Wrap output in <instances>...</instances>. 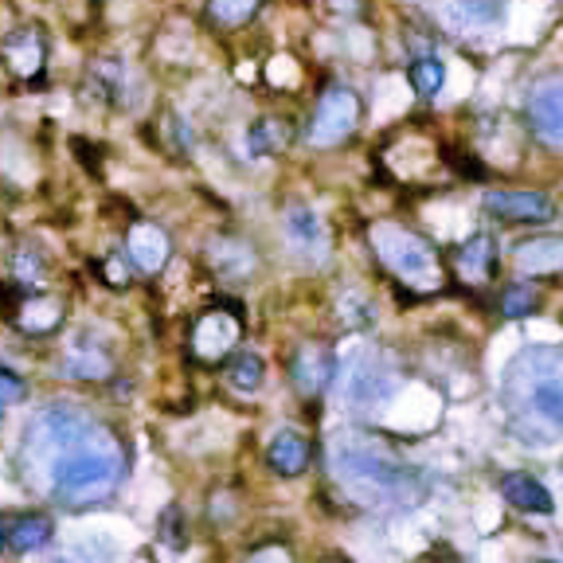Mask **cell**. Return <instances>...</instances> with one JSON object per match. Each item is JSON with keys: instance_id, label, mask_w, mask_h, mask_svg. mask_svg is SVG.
Here are the masks:
<instances>
[{"instance_id": "24", "label": "cell", "mask_w": 563, "mask_h": 563, "mask_svg": "<svg viewBox=\"0 0 563 563\" xmlns=\"http://www.w3.org/2000/svg\"><path fill=\"white\" fill-rule=\"evenodd\" d=\"M286 142H290L286 122H274V117H262L259 125H250V134H247V149L255 153V157H270V153L286 149Z\"/></svg>"}, {"instance_id": "9", "label": "cell", "mask_w": 563, "mask_h": 563, "mask_svg": "<svg viewBox=\"0 0 563 563\" xmlns=\"http://www.w3.org/2000/svg\"><path fill=\"white\" fill-rule=\"evenodd\" d=\"M485 212L505 224H548L555 215V204L532 188H500L485 196Z\"/></svg>"}, {"instance_id": "12", "label": "cell", "mask_w": 563, "mask_h": 563, "mask_svg": "<svg viewBox=\"0 0 563 563\" xmlns=\"http://www.w3.org/2000/svg\"><path fill=\"white\" fill-rule=\"evenodd\" d=\"M290 375H294V387L313 399V395H322L325 387L333 384V375H337V357H333L329 345H302L294 352V364H290Z\"/></svg>"}, {"instance_id": "14", "label": "cell", "mask_w": 563, "mask_h": 563, "mask_svg": "<svg viewBox=\"0 0 563 563\" xmlns=\"http://www.w3.org/2000/svg\"><path fill=\"white\" fill-rule=\"evenodd\" d=\"M286 232H290V243H294L302 255H309V259H325L329 235H325L322 215L313 212V207H302V204L290 207V212H286Z\"/></svg>"}, {"instance_id": "6", "label": "cell", "mask_w": 563, "mask_h": 563, "mask_svg": "<svg viewBox=\"0 0 563 563\" xmlns=\"http://www.w3.org/2000/svg\"><path fill=\"white\" fill-rule=\"evenodd\" d=\"M399 387V372L384 352H364L349 364L345 380H340V403H349L352 412H372L380 403H387Z\"/></svg>"}, {"instance_id": "32", "label": "cell", "mask_w": 563, "mask_h": 563, "mask_svg": "<svg viewBox=\"0 0 563 563\" xmlns=\"http://www.w3.org/2000/svg\"><path fill=\"white\" fill-rule=\"evenodd\" d=\"M4 548H9V525L0 520V552H4Z\"/></svg>"}, {"instance_id": "8", "label": "cell", "mask_w": 563, "mask_h": 563, "mask_svg": "<svg viewBox=\"0 0 563 563\" xmlns=\"http://www.w3.org/2000/svg\"><path fill=\"white\" fill-rule=\"evenodd\" d=\"M525 114L540 142L563 149V75H548V79L532 82L525 99Z\"/></svg>"}, {"instance_id": "29", "label": "cell", "mask_w": 563, "mask_h": 563, "mask_svg": "<svg viewBox=\"0 0 563 563\" xmlns=\"http://www.w3.org/2000/svg\"><path fill=\"white\" fill-rule=\"evenodd\" d=\"M40 274H44V262H40L36 255H27V250H20V255H16V282H24V286H36Z\"/></svg>"}, {"instance_id": "11", "label": "cell", "mask_w": 563, "mask_h": 563, "mask_svg": "<svg viewBox=\"0 0 563 563\" xmlns=\"http://www.w3.org/2000/svg\"><path fill=\"white\" fill-rule=\"evenodd\" d=\"M172 255V243L165 235V227H157L153 219H134L130 232H125V259L134 262L142 274H157L165 270Z\"/></svg>"}, {"instance_id": "27", "label": "cell", "mask_w": 563, "mask_h": 563, "mask_svg": "<svg viewBox=\"0 0 563 563\" xmlns=\"http://www.w3.org/2000/svg\"><path fill=\"white\" fill-rule=\"evenodd\" d=\"M27 395V384L20 380L12 368L0 364V412H9V407H16L20 399Z\"/></svg>"}, {"instance_id": "3", "label": "cell", "mask_w": 563, "mask_h": 563, "mask_svg": "<svg viewBox=\"0 0 563 563\" xmlns=\"http://www.w3.org/2000/svg\"><path fill=\"white\" fill-rule=\"evenodd\" d=\"M333 474L364 505H415L423 497L419 474L375 435H340L333 442Z\"/></svg>"}, {"instance_id": "28", "label": "cell", "mask_w": 563, "mask_h": 563, "mask_svg": "<svg viewBox=\"0 0 563 563\" xmlns=\"http://www.w3.org/2000/svg\"><path fill=\"white\" fill-rule=\"evenodd\" d=\"M99 274L117 290L130 286V267H125V255H106V259L99 262Z\"/></svg>"}, {"instance_id": "18", "label": "cell", "mask_w": 563, "mask_h": 563, "mask_svg": "<svg viewBox=\"0 0 563 563\" xmlns=\"http://www.w3.org/2000/svg\"><path fill=\"white\" fill-rule=\"evenodd\" d=\"M52 537H55V525H52V517H44V513H27V517H20L9 525V548L16 555L40 552Z\"/></svg>"}, {"instance_id": "25", "label": "cell", "mask_w": 563, "mask_h": 563, "mask_svg": "<svg viewBox=\"0 0 563 563\" xmlns=\"http://www.w3.org/2000/svg\"><path fill=\"white\" fill-rule=\"evenodd\" d=\"M537 305H540L537 294H532L528 286H509L505 294H500V313H505V317H528Z\"/></svg>"}, {"instance_id": "1", "label": "cell", "mask_w": 563, "mask_h": 563, "mask_svg": "<svg viewBox=\"0 0 563 563\" xmlns=\"http://www.w3.org/2000/svg\"><path fill=\"white\" fill-rule=\"evenodd\" d=\"M24 454L27 474L71 509L110 500L125 477V447L117 435L71 403H55L27 427Z\"/></svg>"}, {"instance_id": "15", "label": "cell", "mask_w": 563, "mask_h": 563, "mask_svg": "<svg viewBox=\"0 0 563 563\" xmlns=\"http://www.w3.org/2000/svg\"><path fill=\"white\" fill-rule=\"evenodd\" d=\"M114 360L102 345H90V340L75 337V345L63 352V372L71 375V380H106Z\"/></svg>"}, {"instance_id": "5", "label": "cell", "mask_w": 563, "mask_h": 563, "mask_svg": "<svg viewBox=\"0 0 563 563\" xmlns=\"http://www.w3.org/2000/svg\"><path fill=\"white\" fill-rule=\"evenodd\" d=\"M243 337V317L235 305H207L188 325V352L200 364H219L235 357V345Z\"/></svg>"}, {"instance_id": "33", "label": "cell", "mask_w": 563, "mask_h": 563, "mask_svg": "<svg viewBox=\"0 0 563 563\" xmlns=\"http://www.w3.org/2000/svg\"><path fill=\"white\" fill-rule=\"evenodd\" d=\"M419 563H447V560H438V555H427V560H419Z\"/></svg>"}, {"instance_id": "26", "label": "cell", "mask_w": 563, "mask_h": 563, "mask_svg": "<svg viewBox=\"0 0 563 563\" xmlns=\"http://www.w3.org/2000/svg\"><path fill=\"white\" fill-rule=\"evenodd\" d=\"M161 540L169 548H184L188 544V525H184V513H180V505H169L161 517Z\"/></svg>"}, {"instance_id": "22", "label": "cell", "mask_w": 563, "mask_h": 563, "mask_svg": "<svg viewBox=\"0 0 563 563\" xmlns=\"http://www.w3.org/2000/svg\"><path fill=\"white\" fill-rule=\"evenodd\" d=\"M407 79H412L419 99H435L438 90H442V82H447V63L438 59V55H419V59L407 67Z\"/></svg>"}, {"instance_id": "30", "label": "cell", "mask_w": 563, "mask_h": 563, "mask_svg": "<svg viewBox=\"0 0 563 563\" xmlns=\"http://www.w3.org/2000/svg\"><path fill=\"white\" fill-rule=\"evenodd\" d=\"M20 302H24V294H20L16 282H0V317H16L20 313Z\"/></svg>"}, {"instance_id": "31", "label": "cell", "mask_w": 563, "mask_h": 563, "mask_svg": "<svg viewBox=\"0 0 563 563\" xmlns=\"http://www.w3.org/2000/svg\"><path fill=\"white\" fill-rule=\"evenodd\" d=\"M247 563H294V555L282 544H267V548H259V552H250Z\"/></svg>"}, {"instance_id": "13", "label": "cell", "mask_w": 563, "mask_h": 563, "mask_svg": "<svg viewBox=\"0 0 563 563\" xmlns=\"http://www.w3.org/2000/svg\"><path fill=\"white\" fill-rule=\"evenodd\" d=\"M309 458H313L309 438L297 435V430H278V435L270 438V447H267V465L274 470L278 477L305 474V470H309Z\"/></svg>"}, {"instance_id": "19", "label": "cell", "mask_w": 563, "mask_h": 563, "mask_svg": "<svg viewBox=\"0 0 563 563\" xmlns=\"http://www.w3.org/2000/svg\"><path fill=\"white\" fill-rule=\"evenodd\" d=\"M500 493H505V500L517 505V509H528V513H552L555 509L552 493H548L537 477H528V474H509L505 482H500Z\"/></svg>"}, {"instance_id": "2", "label": "cell", "mask_w": 563, "mask_h": 563, "mask_svg": "<svg viewBox=\"0 0 563 563\" xmlns=\"http://www.w3.org/2000/svg\"><path fill=\"white\" fill-rule=\"evenodd\" d=\"M500 403L520 442L548 447L563 438V349L528 345L513 357L500 380Z\"/></svg>"}, {"instance_id": "21", "label": "cell", "mask_w": 563, "mask_h": 563, "mask_svg": "<svg viewBox=\"0 0 563 563\" xmlns=\"http://www.w3.org/2000/svg\"><path fill=\"white\" fill-rule=\"evenodd\" d=\"M262 380H267V364H262L259 352H235V357L227 360V384L239 395L259 392Z\"/></svg>"}, {"instance_id": "10", "label": "cell", "mask_w": 563, "mask_h": 563, "mask_svg": "<svg viewBox=\"0 0 563 563\" xmlns=\"http://www.w3.org/2000/svg\"><path fill=\"white\" fill-rule=\"evenodd\" d=\"M0 63L9 67L16 79H40L47 63V40L40 27H16L0 40Z\"/></svg>"}, {"instance_id": "17", "label": "cell", "mask_w": 563, "mask_h": 563, "mask_svg": "<svg viewBox=\"0 0 563 563\" xmlns=\"http://www.w3.org/2000/svg\"><path fill=\"white\" fill-rule=\"evenodd\" d=\"M513 259H517L520 274H555V270H563V239L520 243Z\"/></svg>"}, {"instance_id": "4", "label": "cell", "mask_w": 563, "mask_h": 563, "mask_svg": "<svg viewBox=\"0 0 563 563\" xmlns=\"http://www.w3.org/2000/svg\"><path fill=\"white\" fill-rule=\"evenodd\" d=\"M372 250L399 282H407L415 290H435L438 278H442L435 247L419 232H412V227L392 224V219L372 224Z\"/></svg>"}, {"instance_id": "20", "label": "cell", "mask_w": 563, "mask_h": 563, "mask_svg": "<svg viewBox=\"0 0 563 563\" xmlns=\"http://www.w3.org/2000/svg\"><path fill=\"white\" fill-rule=\"evenodd\" d=\"M12 322L20 325L24 333H52L55 325L63 322V305L55 302V297H24L20 302V313L12 317Z\"/></svg>"}, {"instance_id": "23", "label": "cell", "mask_w": 563, "mask_h": 563, "mask_svg": "<svg viewBox=\"0 0 563 563\" xmlns=\"http://www.w3.org/2000/svg\"><path fill=\"white\" fill-rule=\"evenodd\" d=\"M262 0H207V20H212L215 27H243L250 24V20L259 16Z\"/></svg>"}, {"instance_id": "7", "label": "cell", "mask_w": 563, "mask_h": 563, "mask_svg": "<svg viewBox=\"0 0 563 563\" xmlns=\"http://www.w3.org/2000/svg\"><path fill=\"white\" fill-rule=\"evenodd\" d=\"M360 99L357 90L349 87H329L317 99V106H313V117H309V130H305V137H309V145H317V149H333V145L349 142L352 130L360 125Z\"/></svg>"}, {"instance_id": "16", "label": "cell", "mask_w": 563, "mask_h": 563, "mask_svg": "<svg viewBox=\"0 0 563 563\" xmlns=\"http://www.w3.org/2000/svg\"><path fill=\"white\" fill-rule=\"evenodd\" d=\"M493 262H497V250H493L489 235H474V239H465L454 250V267L462 274V282H470V286H482L485 278L493 274Z\"/></svg>"}]
</instances>
